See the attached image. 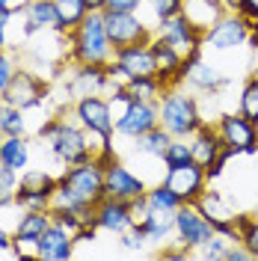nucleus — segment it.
Wrapping results in <instances>:
<instances>
[{
	"instance_id": "31",
	"label": "nucleus",
	"mask_w": 258,
	"mask_h": 261,
	"mask_svg": "<svg viewBox=\"0 0 258 261\" xmlns=\"http://www.w3.org/2000/svg\"><path fill=\"white\" fill-rule=\"evenodd\" d=\"M0 134H3V137H21V134H27L24 110H18L12 104L0 101Z\"/></svg>"
},
{
	"instance_id": "16",
	"label": "nucleus",
	"mask_w": 258,
	"mask_h": 261,
	"mask_svg": "<svg viewBox=\"0 0 258 261\" xmlns=\"http://www.w3.org/2000/svg\"><path fill=\"white\" fill-rule=\"evenodd\" d=\"M181 83L190 86L193 92H202V95H217V92L228 83V77L217 68V65H211L208 60H202V50H199V54H190V57L184 60Z\"/></svg>"
},
{
	"instance_id": "47",
	"label": "nucleus",
	"mask_w": 258,
	"mask_h": 261,
	"mask_svg": "<svg viewBox=\"0 0 258 261\" xmlns=\"http://www.w3.org/2000/svg\"><path fill=\"white\" fill-rule=\"evenodd\" d=\"M255 125H258V122H255Z\"/></svg>"
},
{
	"instance_id": "28",
	"label": "nucleus",
	"mask_w": 258,
	"mask_h": 261,
	"mask_svg": "<svg viewBox=\"0 0 258 261\" xmlns=\"http://www.w3.org/2000/svg\"><path fill=\"white\" fill-rule=\"evenodd\" d=\"M172 140H175V137L163 128V125H158V128L145 130L143 137L134 140V154H145V158H158V161H161L166 146H169Z\"/></svg>"
},
{
	"instance_id": "19",
	"label": "nucleus",
	"mask_w": 258,
	"mask_h": 261,
	"mask_svg": "<svg viewBox=\"0 0 258 261\" xmlns=\"http://www.w3.org/2000/svg\"><path fill=\"white\" fill-rule=\"evenodd\" d=\"M163 181L181 196V202H196L199 196L205 193V187H208V172L196 161H190V163H184V166L166 169L163 172Z\"/></svg>"
},
{
	"instance_id": "13",
	"label": "nucleus",
	"mask_w": 258,
	"mask_h": 261,
	"mask_svg": "<svg viewBox=\"0 0 258 261\" xmlns=\"http://www.w3.org/2000/svg\"><path fill=\"white\" fill-rule=\"evenodd\" d=\"M104 27L113 42V48H125V45H137V42H151L154 30L151 24H145L140 12H113L104 9Z\"/></svg>"
},
{
	"instance_id": "1",
	"label": "nucleus",
	"mask_w": 258,
	"mask_h": 261,
	"mask_svg": "<svg viewBox=\"0 0 258 261\" xmlns=\"http://www.w3.org/2000/svg\"><path fill=\"white\" fill-rule=\"evenodd\" d=\"M65 42L71 65H110L116 54L104 27V12H89L74 30L65 33Z\"/></svg>"
},
{
	"instance_id": "3",
	"label": "nucleus",
	"mask_w": 258,
	"mask_h": 261,
	"mask_svg": "<svg viewBox=\"0 0 258 261\" xmlns=\"http://www.w3.org/2000/svg\"><path fill=\"white\" fill-rule=\"evenodd\" d=\"M161 125L172 137H184L190 140L196 130L205 125V116L199 107V98L187 92V86H172L161 95Z\"/></svg>"
},
{
	"instance_id": "40",
	"label": "nucleus",
	"mask_w": 258,
	"mask_h": 261,
	"mask_svg": "<svg viewBox=\"0 0 258 261\" xmlns=\"http://www.w3.org/2000/svg\"><path fill=\"white\" fill-rule=\"evenodd\" d=\"M143 6V0H107L104 9H113V12H137Z\"/></svg>"
},
{
	"instance_id": "21",
	"label": "nucleus",
	"mask_w": 258,
	"mask_h": 261,
	"mask_svg": "<svg viewBox=\"0 0 258 261\" xmlns=\"http://www.w3.org/2000/svg\"><path fill=\"white\" fill-rule=\"evenodd\" d=\"M196 208L208 217L211 223H214V228L217 231H223V234H228V238H235V241H241V234H238V226H235V208L226 202V196L220 193V190H208L205 187V193L196 199Z\"/></svg>"
},
{
	"instance_id": "20",
	"label": "nucleus",
	"mask_w": 258,
	"mask_h": 261,
	"mask_svg": "<svg viewBox=\"0 0 258 261\" xmlns=\"http://www.w3.org/2000/svg\"><path fill=\"white\" fill-rule=\"evenodd\" d=\"M21 18H24V39H30L36 33H65L54 0H24Z\"/></svg>"
},
{
	"instance_id": "35",
	"label": "nucleus",
	"mask_w": 258,
	"mask_h": 261,
	"mask_svg": "<svg viewBox=\"0 0 258 261\" xmlns=\"http://www.w3.org/2000/svg\"><path fill=\"white\" fill-rule=\"evenodd\" d=\"M116 238H119V246L128 249V252H143L145 246H148V238H145V231L140 226H128L122 234H116Z\"/></svg>"
},
{
	"instance_id": "5",
	"label": "nucleus",
	"mask_w": 258,
	"mask_h": 261,
	"mask_svg": "<svg viewBox=\"0 0 258 261\" xmlns=\"http://www.w3.org/2000/svg\"><path fill=\"white\" fill-rule=\"evenodd\" d=\"M214 128L220 134L223 146L238 158V154H258V125L238 110V113H220Z\"/></svg>"
},
{
	"instance_id": "7",
	"label": "nucleus",
	"mask_w": 258,
	"mask_h": 261,
	"mask_svg": "<svg viewBox=\"0 0 258 261\" xmlns=\"http://www.w3.org/2000/svg\"><path fill=\"white\" fill-rule=\"evenodd\" d=\"M57 181L65 184L68 190H74L81 199L98 205L104 199V161L89 158V161L78 163V166H65L63 172L57 175Z\"/></svg>"
},
{
	"instance_id": "9",
	"label": "nucleus",
	"mask_w": 258,
	"mask_h": 261,
	"mask_svg": "<svg viewBox=\"0 0 258 261\" xmlns=\"http://www.w3.org/2000/svg\"><path fill=\"white\" fill-rule=\"evenodd\" d=\"M74 119L81 122L89 134H95L101 140H110L116 137V119H113V104L101 92H89L81 95L74 101Z\"/></svg>"
},
{
	"instance_id": "26",
	"label": "nucleus",
	"mask_w": 258,
	"mask_h": 261,
	"mask_svg": "<svg viewBox=\"0 0 258 261\" xmlns=\"http://www.w3.org/2000/svg\"><path fill=\"white\" fill-rule=\"evenodd\" d=\"M140 228L145 231V238H148L151 246H166L169 241H172V234H175V214L151 208L148 217L140 223Z\"/></svg>"
},
{
	"instance_id": "22",
	"label": "nucleus",
	"mask_w": 258,
	"mask_h": 261,
	"mask_svg": "<svg viewBox=\"0 0 258 261\" xmlns=\"http://www.w3.org/2000/svg\"><path fill=\"white\" fill-rule=\"evenodd\" d=\"M74 234L63 228L60 223H54L50 220V226L45 228V234L39 238V244H36V258L42 261H65L74 255Z\"/></svg>"
},
{
	"instance_id": "18",
	"label": "nucleus",
	"mask_w": 258,
	"mask_h": 261,
	"mask_svg": "<svg viewBox=\"0 0 258 261\" xmlns=\"http://www.w3.org/2000/svg\"><path fill=\"white\" fill-rule=\"evenodd\" d=\"M48 226H50V211H24L15 231H12V238H15L12 255H18V258H27V255L36 258V244H39V238L45 234Z\"/></svg>"
},
{
	"instance_id": "24",
	"label": "nucleus",
	"mask_w": 258,
	"mask_h": 261,
	"mask_svg": "<svg viewBox=\"0 0 258 261\" xmlns=\"http://www.w3.org/2000/svg\"><path fill=\"white\" fill-rule=\"evenodd\" d=\"M226 12H228V6L223 0H184V6H181V15L202 33L211 30Z\"/></svg>"
},
{
	"instance_id": "17",
	"label": "nucleus",
	"mask_w": 258,
	"mask_h": 261,
	"mask_svg": "<svg viewBox=\"0 0 258 261\" xmlns=\"http://www.w3.org/2000/svg\"><path fill=\"white\" fill-rule=\"evenodd\" d=\"M154 36L163 39L166 45H172L181 57H190V54H199V50H202V30H196V27L181 15V12L172 15V18L158 21Z\"/></svg>"
},
{
	"instance_id": "32",
	"label": "nucleus",
	"mask_w": 258,
	"mask_h": 261,
	"mask_svg": "<svg viewBox=\"0 0 258 261\" xmlns=\"http://www.w3.org/2000/svg\"><path fill=\"white\" fill-rule=\"evenodd\" d=\"M54 6H57L60 18H63L65 33L74 30L83 18L89 15V6H86V0H54Z\"/></svg>"
},
{
	"instance_id": "41",
	"label": "nucleus",
	"mask_w": 258,
	"mask_h": 261,
	"mask_svg": "<svg viewBox=\"0 0 258 261\" xmlns=\"http://www.w3.org/2000/svg\"><path fill=\"white\" fill-rule=\"evenodd\" d=\"M9 21H12V15L0 12V48H6V45H9V39H6V33H9Z\"/></svg>"
},
{
	"instance_id": "27",
	"label": "nucleus",
	"mask_w": 258,
	"mask_h": 261,
	"mask_svg": "<svg viewBox=\"0 0 258 261\" xmlns=\"http://www.w3.org/2000/svg\"><path fill=\"white\" fill-rule=\"evenodd\" d=\"M0 163L9 166V169H15V172H24L30 166V140H27V134H21V137H3Z\"/></svg>"
},
{
	"instance_id": "30",
	"label": "nucleus",
	"mask_w": 258,
	"mask_h": 261,
	"mask_svg": "<svg viewBox=\"0 0 258 261\" xmlns=\"http://www.w3.org/2000/svg\"><path fill=\"white\" fill-rule=\"evenodd\" d=\"M145 199H148V205H151V208H158V211H172V214L184 205V202H181V196H178L166 181L151 184V187L145 190Z\"/></svg>"
},
{
	"instance_id": "36",
	"label": "nucleus",
	"mask_w": 258,
	"mask_h": 261,
	"mask_svg": "<svg viewBox=\"0 0 258 261\" xmlns=\"http://www.w3.org/2000/svg\"><path fill=\"white\" fill-rule=\"evenodd\" d=\"M143 6L151 9V15H154V27H158V21L163 18H172L181 12V6H184V0H143Z\"/></svg>"
},
{
	"instance_id": "37",
	"label": "nucleus",
	"mask_w": 258,
	"mask_h": 261,
	"mask_svg": "<svg viewBox=\"0 0 258 261\" xmlns=\"http://www.w3.org/2000/svg\"><path fill=\"white\" fill-rule=\"evenodd\" d=\"M18 181H21V172H15V169H9V166L0 163V193H12L15 196Z\"/></svg>"
},
{
	"instance_id": "8",
	"label": "nucleus",
	"mask_w": 258,
	"mask_h": 261,
	"mask_svg": "<svg viewBox=\"0 0 258 261\" xmlns=\"http://www.w3.org/2000/svg\"><path fill=\"white\" fill-rule=\"evenodd\" d=\"M252 36V21H246L241 12L228 9L226 15L220 18L211 30L202 33V48H211V50H235V48H243Z\"/></svg>"
},
{
	"instance_id": "38",
	"label": "nucleus",
	"mask_w": 258,
	"mask_h": 261,
	"mask_svg": "<svg viewBox=\"0 0 258 261\" xmlns=\"http://www.w3.org/2000/svg\"><path fill=\"white\" fill-rule=\"evenodd\" d=\"M12 74H15V63H12V57L6 54V48H0V95H3V89L9 86Z\"/></svg>"
},
{
	"instance_id": "6",
	"label": "nucleus",
	"mask_w": 258,
	"mask_h": 261,
	"mask_svg": "<svg viewBox=\"0 0 258 261\" xmlns=\"http://www.w3.org/2000/svg\"><path fill=\"white\" fill-rule=\"evenodd\" d=\"M190 151H193V161L208 172V178H220V175H223V166L235 158V154L223 146V140H220V134L214 128V122H205V125L190 137Z\"/></svg>"
},
{
	"instance_id": "46",
	"label": "nucleus",
	"mask_w": 258,
	"mask_h": 261,
	"mask_svg": "<svg viewBox=\"0 0 258 261\" xmlns=\"http://www.w3.org/2000/svg\"><path fill=\"white\" fill-rule=\"evenodd\" d=\"M0 146H3V134H0Z\"/></svg>"
},
{
	"instance_id": "23",
	"label": "nucleus",
	"mask_w": 258,
	"mask_h": 261,
	"mask_svg": "<svg viewBox=\"0 0 258 261\" xmlns=\"http://www.w3.org/2000/svg\"><path fill=\"white\" fill-rule=\"evenodd\" d=\"M95 226L101 231H110V234H122L128 226H134V217H131V202L113 199V196H104L95 205Z\"/></svg>"
},
{
	"instance_id": "45",
	"label": "nucleus",
	"mask_w": 258,
	"mask_h": 261,
	"mask_svg": "<svg viewBox=\"0 0 258 261\" xmlns=\"http://www.w3.org/2000/svg\"><path fill=\"white\" fill-rule=\"evenodd\" d=\"M252 214H255V217H258V202H255V211H252Z\"/></svg>"
},
{
	"instance_id": "39",
	"label": "nucleus",
	"mask_w": 258,
	"mask_h": 261,
	"mask_svg": "<svg viewBox=\"0 0 258 261\" xmlns=\"http://www.w3.org/2000/svg\"><path fill=\"white\" fill-rule=\"evenodd\" d=\"M235 12H241L246 21H258V0H235V6H231Z\"/></svg>"
},
{
	"instance_id": "33",
	"label": "nucleus",
	"mask_w": 258,
	"mask_h": 261,
	"mask_svg": "<svg viewBox=\"0 0 258 261\" xmlns=\"http://www.w3.org/2000/svg\"><path fill=\"white\" fill-rule=\"evenodd\" d=\"M190 161H193V151H190V140H184V137H175L161 158L163 169H175V166H184Z\"/></svg>"
},
{
	"instance_id": "4",
	"label": "nucleus",
	"mask_w": 258,
	"mask_h": 261,
	"mask_svg": "<svg viewBox=\"0 0 258 261\" xmlns=\"http://www.w3.org/2000/svg\"><path fill=\"white\" fill-rule=\"evenodd\" d=\"M107 74L113 81H131V77H151V74H158V60H154L151 42H137V45L116 48L113 60L107 65Z\"/></svg>"
},
{
	"instance_id": "43",
	"label": "nucleus",
	"mask_w": 258,
	"mask_h": 261,
	"mask_svg": "<svg viewBox=\"0 0 258 261\" xmlns=\"http://www.w3.org/2000/svg\"><path fill=\"white\" fill-rule=\"evenodd\" d=\"M86 6H89V12H104L107 0H86Z\"/></svg>"
},
{
	"instance_id": "42",
	"label": "nucleus",
	"mask_w": 258,
	"mask_h": 261,
	"mask_svg": "<svg viewBox=\"0 0 258 261\" xmlns=\"http://www.w3.org/2000/svg\"><path fill=\"white\" fill-rule=\"evenodd\" d=\"M12 244H15V238L6 231V228H0V255H6V252H12Z\"/></svg>"
},
{
	"instance_id": "25",
	"label": "nucleus",
	"mask_w": 258,
	"mask_h": 261,
	"mask_svg": "<svg viewBox=\"0 0 258 261\" xmlns=\"http://www.w3.org/2000/svg\"><path fill=\"white\" fill-rule=\"evenodd\" d=\"M74 68H78V74L68 83L74 98L89 95V92H104L113 83V77L107 74V65H74Z\"/></svg>"
},
{
	"instance_id": "12",
	"label": "nucleus",
	"mask_w": 258,
	"mask_h": 261,
	"mask_svg": "<svg viewBox=\"0 0 258 261\" xmlns=\"http://www.w3.org/2000/svg\"><path fill=\"white\" fill-rule=\"evenodd\" d=\"M217 234V228L205 214L196 208V202H184L175 211V241L181 246H187L190 252L205 246Z\"/></svg>"
},
{
	"instance_id": "14",
	"label": "nucleus",
	"mask_w": 258,
	"mask_h": 261,
	"mask_svg": "<svg viewBox=\"0 0 258 261\" xmlns=\"http://www.w3.org/2000/svg\"><path fill=\"white\" fill-rule=\"evenodd\" d=\"M161 125V101H128L116 116V137L137 140Z\"/></svg>"
},
{
	"instance_id": "15",
	"label": "nucleus",
	"mask_w": 258,
	"mask_h": 261,
	"mask_svg": "<svg viewBox=\"0 0 258 261\" xmlns=\"http://www.w3.org/2000/svg\"><path fill=\"white\" fill-rule=\"evenodd\" d=\"M148 184H145L128 163H122L119 158H110L104 163V196H113V199H122V202H134L145 196Z\"/></svg>"
},
{
	"instance_id": "11",
	"label": "nucleus",
	"mask_w": 258,
	"mask_h": 261,
	"mask_svg": "<svg viewBox=\"0 0 258 261\" xmlns=\"http://www.w3.org/2000/svg\"><path fill=\"white\" fill-rule=\"evenodd\" d=\"M54 190H57V175L45 169H24L15 190V205L21 211H50Z\"/></svg>"
},
{
	"instance_id": "44",
	"label": "nucleus",
	"mask_w": 258,
	"mask_h": 261,
	"mask_svg": "<svg viewBox=\"0 0 258 261\" xmlns=\"http://www.w3.org/2000/svg\"><path fill=\"white\" fill-rule=\"evenodd\" d=\"M252 30H255V33H258V21H255V24H252Z\"/></svg>"
},
{
	"instance_id": "10",
	"label": "nucleus",
	"mask_w": 258,
	"mask_h": 261,
	"mask_svg": "<svg viewBox=\"0 0 258 261\" xmlns=\"http://www.w3.org/2000/svg\"><path fill=\"white\" fill-rule=\"evenodd\" d=\"M48 95H50V89H48V83L42 81V74H36L30 68H15V74H12L9 86L3 89L0 101H6V104H12V107L27 113V110L42 107L48 101Z\"/></svg>"
},
{
	"instance_id": "29",
	"label": "nucleus",
	"mask_w": 258,
	"mask_h": 261,
	"mask_svg": "<svg viewBox=\"0 0 258 261\" xmlns=\"http://www.w3.org/2000/svg\"><path fill=\"white\" fill-rule=\"evenodd\" d=\"M125 83V92L131 95V101H161V95L166 92V83L151 74V77H131Z\"/></svg>"
},
{
	"instance_id": "34",
	"label": "nucleus",
	"mask_w": 258,
	"mask_h": 261,
	"mask_svg": "<svg viewBox=\"0 0 258 261\" xmlns=\"http://www.w3.org/2000/svg\"><path fill=\"white\" fill-rule=\"evenodd\" d=\"M238 110H241L246 119H252L258 122V71L249 77V81L243 83L241 89V104H238Z\"/></svg>"
},
{
	"instance_id": "2",
	"label": "nucleus",
	"mask_w": 258,
	"mask_h": 261,
	"mask_svg": "<svg viewBox=\"0 0 258 261\" xmlns=\"http://www.w3.org/2000/svg\"><path fill=\"white\" fill-rule=\"evenodd\" d=\"M39 137L48 143L50 154L63 166H78V163L95 158V146H92L95 137L83 128L81 122H68V119L54 116L39 128Z\"/></svg>"
}]
</instances>
